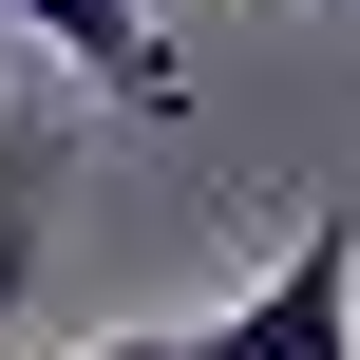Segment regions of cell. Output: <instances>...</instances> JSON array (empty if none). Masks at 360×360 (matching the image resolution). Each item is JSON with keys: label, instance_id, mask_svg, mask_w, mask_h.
Segmentation results:
<instances>
[{"label": "cell", "instance_id": "cell-1", "mask_svg": "<svg viewBox=\"0 0 360 360\" xmlns=\"http://www.w3.org/2000/svg\"><path fill=\"white\" fill-rule=\"evenodd\" d=\"M209 342H228V360H360V209H323V228L209 323Z\"/></svg>", "mask_w": 360, "mask_h": 360}, {"label": "cell", "instance_id": "cell-2", "mask_svg": "<svg viewBox=\"0 0 360 360\" xmlns=\"http://www.w3.org/2000/svg\"><path fill=\"white\" fill-rule=\"evenodd\" d=\"M57 190H76V114L19 95V114H0V323H19L38 266H57Z\"/></svg>", "mask_w": 360, "mask_h": 360}, {"label": "cell", "instance_id": "cell-3", "mask_svg": "<svg viewBox=\"0 0 360 360\" xmlns=\"http://www.w3.org/2000/svg\"><path fill=\"white\" fill-rule=\"evenodd\" d=\"M0 19H19V38H57L76 76H114L133 114H190V57L152 38V0H0Z\"/></svg>", "mask_w": 360, "mask_h": 360}, {"label": "cell", "instance_id": "cell-4", "mask_svg": "<svg viewBox=\"0 0 360 360\" xmlns=\"http://www.w3.org/2000/svg\"><path fill=\"white\" fill-rule=\"evenodd\" d=\"M76 360H228L209 323H114V342H76Z\"/></svg>", "mask_w": 360, "mask_h": 360}]
</instances>
